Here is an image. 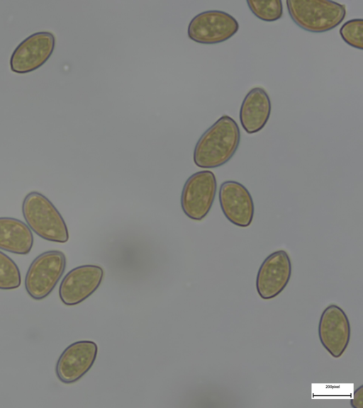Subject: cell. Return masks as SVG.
Returning <instances> with one entry per match:
<instances>
[{
	"instance_id": "cell-13",
	"label": "cell",
	"mask_w": 363,
	"mask_h": 408,
	"mask_svg": "<svg viewBox=\"0 0 363 408\" xmlns=\"http://www.w3.org/2000/svg\"><path fill=\"white\" fill-rule=\"evenodd\" d=\"M271 101L262 87L252 89L245 96L240 109V122L245 131L253 134L267 124L271 113Z\"/></svg>"
},
{
	"instance_id": "cell-18",
	"label": "cell",
	"mask_w": 363,
	"mask_h": 408,
	"mask_svg": "<svg viewBox=\"0 0 363 408\" xmlns=\"http://www.w3.org/2000/svg\"><path fill=\"white\" fill-rule=\"evenodd\" d=\"M362 385L356 389L351 400V406L353 408H363V390Z\"/></svg>"
},
{
	"instance_id": "cell-11",
	"label": "cell",
	"mask_w": 363,
	"mask_h": 408,
	"mask_svg": "<svg viewBox=\"0 0 363 408\" xmlns=\"http://www.w3.org/2000/svg\"><path fill=\"white\" fill-rule=\"evenodd\" d=\"M351 329L345 312L336 305H330L322 312L318 324L321 344L334 358L340 357L350 339Z\"/></svg>"
},
{
	"instance_id": "cell-7",
	"label": "cell",
	"mask_w": 363,
	"mask_h": 408,
	"mask_svg": "<svg viewBox=\"0 0 363 408\" xmlns=\"http://www.w3.org/2000/svg\"><path fill=\"white\" fill-rule=\"evenodd\" d=\"M55 45V38L52 33L42 31L30 35L13 52L10 59L11 71L26 74L37 69L50 58Z\"/></svg>"
},
{
	"instance_id": "cell-9",
	"label": "cell",
	"mask_w": 363,
	"mask_h": 408,
	"mask_svg": "<svg viewBox=\"0 0 363 408\" xmlns=\"http://www.w3.org/2000/svg\"><path fill=\"white\" fill-rule=\"evenodd\" d=\"M291 275V259L284 250L270 254L262 263L256 278V289L264 300L279 295L287 285Z\"/></svg>"
},
{
	"instance_id": "cell-12",
	"label": "cell",
	"mask_w": 363,
	"mask_h": 408,
	"mask_svg": "<svg viewBox=\"0 0 363 408\" xmlns=\"http://www.w3.org/2000/svg\"><path fill=\"white\" fill-rule=\"evenodd\" d=\"M218 198L222 212L228 221L240 227L250 225L255 207L245 186L235 181H225L220 186Z\"/></svg>"
},
{
	"instance_id": "cell-10",
	"label": "cell",
	"mask_w": 363,
	"mask_h": 408,
	"mask_svg": "<svg viewBox=\"0 0 363 408\" xmlns=\"http://www.w3.org/2000/svg\"><path fill=\"white\" fill-rule=\"evenodd\" d=\"M97 353L98 346L92 341L72 343L62 351L57 361V377L66 384L77 382L92 367Z\"/></svg>"
},
{
	"instance_id": "cell-17",
	"label": "cell",
	"mask_w": 363,
	"mask_h": 408,
	"mask_svg": "<svg viewBox=\"0 0 363 408\" xmlns=\"http://www.w3.org/2000/svg\"><path fill=\"white\" fill-rule=\"evenodd\" d=\"M340 35L342 40L350 46L362 50L363 20L362 18H354L347 21L341 26Z\"/></svg>"
},
{
	"instance_id": "cell-6",
	"label": "cell",
	"mask_w": 363,
	"mask_h": 408,
	"mask_svg": "<svg viewBox=\"0 0 363 408\" xmlns=\"http://www.w3.org/2000/svg\"><path fill=\"white\" fill-rule=\"evenodd\" d=\"M239 29L238 21L222 11H206L195 16L188 26V36L201 44H216L233 37Z\"/></svg>"
},
{
	"instance_id": "cell-4",
	"label": "cell",
	"mask_w": 363,
	"mask_h": 408,
	"mask_svg": "<svg viewBox=\"0 0 363 408\" xmlns=\"http://www.w3.org/2000/svg\"><path fill=\"white\" fill-rule=\"evenodd\" d=\"M66 264L65 254L59 250H48L35 257L25 277L29 296L35 300L48 296L62 276Z\"/></svg>"
},
{
	"instance_id": "cell-5",
	"label": "cell",
	"mask_w": 363,
	"mask_h": 408,
	"mask_svg": "<svg viewBox=\"0 0 363 408\" xmlns=\"http://www.w3.org/2000/svg\"><path fill=\"white\" fill-rule=\"evenodd\" d=\"M215 174L208 170L193 174L186 181L181 194L184 213L196 221L203 220L209 212L216 193Z\"/></svg>"
},
{
	"instance_id": "cell-8",
	"label": "cell",
	"mask_w": 363,
	"mask_h": 408,
	"mask_svg": "<svg viewBox=\"0 0 363 408\" xmlns=\"http://www.w3.org/2000/svg\"><path fill=\"white\" fill-rule=\"evenodd\" d=\"M104 271L97 265L79 266L69 271L59 287L61 301L67 306L81 303L101 285Z\"/></svg>"
},
{
	"instance_id": "cell-16",
	"label": "cell",
	"mask_w": 363,
	"mask_h": 408,
	"mask_svg": "<svg viewBox=\"0 0 363 408\" xmlns=\"http://www.w3.org/2000/svg\"><path fill=\"white\" fill-rule=\"evenodd\" d=\"M247 4L252 13L264 21H277L283 14L282 1L280 0H247Z\"/></svg>"
},
{
	"instance_id": "cell-15",
	"label": "cell",
	"mask_w": 363,
	"mask_h": 408,
	"mask_svg": "<svg viewBox=\"0 0 363 408\" xmlns=\"http://www.w3.org/2000/svg\"><path fill=\"white\" fill-rule=\"evenodd\" d=\"M21 283L19 268L14 261L0 251V289L13 290Z\"/></svg>"
},
{
	"instance_id": "cell-2",
	"label": "cell",
	"mask_w": 363,
	"mask_h": 408,
	"mask_svg": "<svg viewBox=\"0 0 363 408\" xmlns=\"http://www.w3.org/2000/svg\"><path fill=\"white\" fill-rule=\"evenodd\" d=\"M22 213L28 227L40 237L57 243L68 241L69 232L62 216L41 193L31 191L24 197Z\"/></svg>"
},
{
	"instance_id": "cell-3",
	"label": "cell",
	"mask_w": 363,
	"mask_h": 408,
	"mask_svg": "<svg viewBox=\"0 0 363 408\" xmlns=\"http://www.w3.org/2000/svg\"><path fill=\"white\" fill-rule=\"evenodd\" d=\"M289 14L301 28L311 33L330 30L346 16L344 4L328 0H287Z\"/></svg>"
},
{
	"instance_id": "cell-1",
	"label": "cell",
	"mask_w": 363,
	"mask_h": 408,
	"mask_svg": "<svg viewBox=\"0 0 363 408\" xmlns=\"http://www.w3.org/2000/svg\"><path fill=\"white\" fill-rule=\"evenodd\" d=\"M240 142L238 125L224 115L208 128L197 141L194 150V164L213 169L227 163L236 152Z\"/></svg>"
},
{
	"instance_id": "cell-14",
	"label": "cell",
	"mask_w": 363,
	"mask_h": 408,
	"mask_svg": "<svg viewBox=\"0 0 363 408\" xmlns=\"http://www.w3.org/2000/svg\"><path fill=\"white\" fill-rule=\"evenodd\" d=\"M34 238L23 221L10 217H0V249L19 255L30 253Z\"/></svg>"
}]
</instances>
